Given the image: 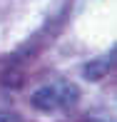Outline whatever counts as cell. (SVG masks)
<instances>
[{
    "mask_svg": "<svg viewBox=\"0 0 117 122\" xmlns=\"http://www.w3.org/2000/svg\"><path fill=\"white\" fill-rule=\"evenodd\" d=\"M90 122H102V120H90Z\"/></svg>",
    "mask_w": 117,
    "mask_h": 122,
    "instance_id": "4",
    "label": "cell"
},
{
    "mask_svg": "<svg viewBox=\"0 0 117 122\" xmlns=\"http://www.w3.org/2000/svg\"><path fill=\"white\" fill-rule=\"evenodd\" d=\"M112 65H115V52H105L100 57L90 60L82 67V75H85V80H102L105 75L112 72Z\"/></svg>",
    "mask_w": 117,
    "mask_h": 122,
    "instance_id": "2",
    "label": "cell"
},
{
    "mask_svg": "<svg viewBox=\"0 0 117 122\" xmlns=\"http://www.w3.org/2000/svg\"><path fill=\"white\" fill-rule=\"evenodd\" d=\"M77 100H80L77 85H72L70 80H52L30 95V105L40 112H65L75 107Z\"/></svg>",
    "mask_w": 117,
    "mask_h": 122,
    "instance_id": "1",
    "label": "cell"
},
{
    "mask_svg": "<svg viewBox=\"0 0 117 122\" xmlns=\"http://www.w3.org/2000/svg\"><path fill=\"white\" fill-rule=\"evenodd\" d=\"M0 122H15L13 117H8V115H3V112H0Z\"/></svg>",
    "mask_w": 117,
    "mask_h": 122,
    "instance_id": "3",
    "label": "cell"
}]
</instances>
